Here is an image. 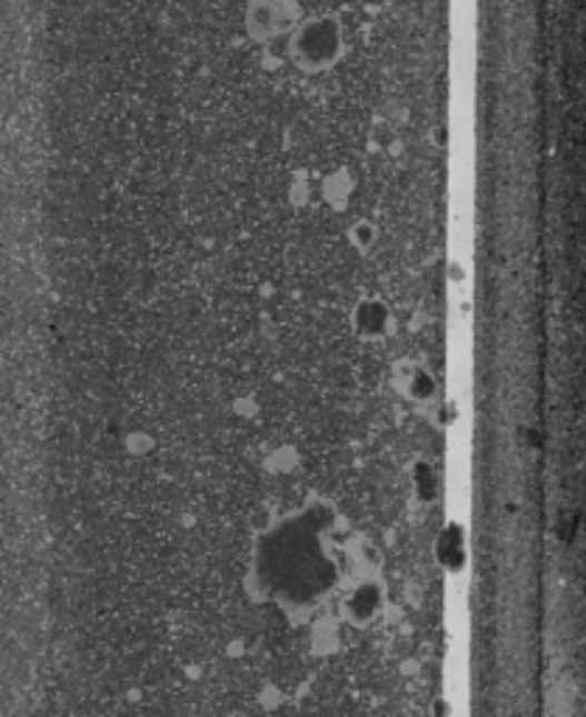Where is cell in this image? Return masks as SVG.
<instances>
[{
    "instance_id": "6da1fadb",
    "label": "cell",
    "mask_w": 586,
    "mask_h": 717,
    "mask_svg": "<svg viewBox=\"0 0 586 717\" xmlns=\"http://www.w3.org/2000/svg\"><path fill=\"white\" fill-rule=\"evenodd\" d=\"M289 59L306 73H322L335 68L346 53V31L340 18L335 14H315V18L298 20L289 31Z\"/></svg>"
},
{
    "instance_id": "7a4b0ae2",
    "label": "cell",
    "mask_w": 586,
    "mask_h": 717,
    "mask_svg": "<svg viewBox=\"0 0 586 717\" xmlns=\"http://www.w3.org/2000/svg\"><path fill=\"white\" fill-rule=\"evenodd\" d=\"M300 9L292 0H250L245 12V29L256 42H270L289 34L298 26Z\"/></svg>"
},
{
    "instance_id": "3957f363",
    "label": "cell",
    "mask_w": 586,
    "mask_h": 717,
    "mask_svg": "<svg viewBox=\"0 0 586 717\" xmlns=\"http://www.w3.org/2000/svg\"><path fill=\"white\" fill-rule=\"evenodd\" d=\"M387 322H390V315H387L385 303H376V300H368V303L359 306L357 311V328L362 337L376 339L387 331Z\"/></svg>"
},
{
    "instance_id": "277c9868",
    "label": "cell",
    "mask_w": 586,
    "mask_h": 717,
    "mask_svg": "<svg viewBox=\"0 0 586 717\" xmlns=\"http://www.w3.org/2000/svg\"><path fill=\"white\" fill-rule=\"evenodd\" d=\"M376 608H379V591H376L374 586H362V589L351 597V603H348V611H351V617L357 619V623H368L376 614Z\"/></svg>"
},
{
    "instance_id": "5b68a950",
    "label": "cell",
    "mask_w": 586,
    "mask_h": 717,
    "mask_svg": "<svg viewBox=\"0 0 586 717\" xmlns=\"http://www.w3.org/2000/svg\"><path fill=\"white\" fill-rule=\"evenodd\" d=\"M410 396L416 401H429L435 396V379L427 374V370H416L410 381Z\"/></svg>"
}]
</instances>
